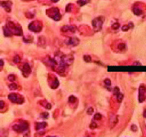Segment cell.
<instances>
[{"label": "cell", "mask_w": 146, "mask_h": 137, "mask_svg": "<svg viewBox=\"0 0 146 137\" xmlns=\"http://www.w3.org/2000/svg\"><path fill=\"white\" fill-rule=\"evenodd\" d=\"M119 24L118 23H114V24H113V25H112V28L113 29H118V28H119Z\"/></svg>", "instance_id": "27"}, {"label": "cell", "mask_w": 146, "mask_h": 137, "mask_svg": "<svg viewBox=\"0 0 146 137\" xmlns=\"http://www.w3.org/2000/svg\"><path fill=\"white\" fill-rule=\"evenodd\" d=\"M79 43V40L77 38H70L68 41V44L70 46H73V47H75Z\"/></svg>", "instance_id": "11"}, {"label": "cell", "mask_w": 146, "mask_h": 137, "mask_svg": "<svg viewBox=\"0 0 146 137\" xmlns=\"http://www.w3.org/2000/svg\"><path fill=\"white\" fill-rule=\"evenodd\" d=\"M30 72H31V68L30 66V64H29L28 63H25L24 64L23 68H22V73H23L24 76H25V77L28 76V75L30 74Z\"/></svg>", "instance_id": "9"}, {"label": "cell", "mask_w": 146, "mask_h": 137, "mask_svg": "<svg viewBox=\"0 0 146 137\" xmlns=\"http://www.w3.org/2000/svg\"><path fill=\"white\" fill-rule=\"evenodd\" d=\"M105 85L107 87L111 86V81H110L109 79H108V78H106V79L105 80Z\"/></svg>", "instance_id": "22"}, {"label": "cell", "mask_w": 146, "mask_h": 137, "mask_svg": "<svg viewBox=\"0 0 146 137\" xmlns=\"http://www.w3.org/2000/svg\"><path fill=\"white\" fill-rule=\"evenodd\" d=\"M4 102L3 100L0 101V109H4Z\"/></svg>", "instance_id": "34"}, {"label": "cell", "mask_w": 146, "mask_h": 137, "mask_svg": "<svg viewBox=\"0 0 146 137\" xmlns=\"http://www.w3.org/2000/svg\"><path fill=\"white\" fill-rule=\"evenodd\" d=\"M20 60H21V59H20V57L18 56V55H16V56L14 57V59H13V61L15 62V63H19Z\"/></svg>", "instance_id": "24"}, {"label": "cell", "mask_w": 146, "mask_h": 137, "mask_svg": "<svg viewBox=\"0 0 146 137\" xmlns=\"http://www.w3.org/2000/svg\"><path fill=\"white\" fill-rule=\"evenodd\" d=\"M53 9V15L51 16V18H52L54 21H60V18H61V16H60V12H59V9L58 8H52Z\"/></svg>", "instance_id": "8"}, {"label": "cell", "mask_w": 146, "mask_h": 137, "mask_svg": "<svg viewBox=\"0 0 146 137\" xmlns=\"http://www.w3.org/2000/svg\"><path fill=\"white\" fill-rule=\"evenodd\" d=\"M73 62H74L73 55H62L60 58L58 70H60L59 71H64V70H65L68 66H69Z\"/></svg>", "instance_id": "1"}, {"label": "cell", "mask_w": 146, "mask_h": 137, "mask_svg": "<svg viewBox=\"0 0 146 137\" xmlns=\"http://www.w3.org/2000/svg\"><path fill=\"white\" fill-rule=\"evenodd\" d=\"M113 93H114L116 96L119 94V89H118V87H115L114 88V90H113Z\"/></svg>", "instance_id": "31"}, {"label": "cell", "mask_w": 146, "mask_h": 137, "mask_svg": "<svg viewBox=\"0 0 146 137\" xmlns=\"http://www.w3.org/2000/svg\"><path fill=\"white\" fill-rule=\"evenodd\" d=\"M15 75H12V74H10L8 76V80H10L11 82H12V83H13V81L15 80Z\"/></svg>", "instance_id": "26"}, {"label": "cell", "mask_w": 146, "mask_h": 137, "mask_svg": "<svg viewBox=\"0 0 146 137\" xmlns=\"http://www.w3.org/2000/svg\"><path fill=\"white\" fill-rule=\"evenodd\" d=\"M42 23L39 21H33L29 25V29L33 32H39L42 30Z\"/></svg>", "instance_id": "5"}, {"label": "cell", "mask_w": 146, "mask_h": 137, "mask_svg": "<svg viewBox=\"0 0 146 137\" xmlns=\"http://www.w3.org/2000/svg\"><path fill=\"white\" fill-rule=\"evenodd\" d=\"M76 28L74 27V26H71V25H66V26H64L61 29V30L62 31H70V32H74L75 31Z\"/></svg>", "instance_id": "12"}, {"label": "cell", "mask_w": 146, "mask_h": 137, "mask_svg": "<svg viewBox=\"0 0 146 137\" xmlns=\"http://www.w3.org/2000/svg\"><path fill=\"white\" fill-rule=\"evenodd\" d=\"M93 112H94V109H92V108H89L88 109H87V114H88V115H92V114L93 113Z\"/></svg>", "instance_id": "28"}, {"label": "cell", "mask_w": 146, "mask_h": 137, "mask_svg": "<svg viewBox=\"0 0 146 137\" xmlns=\"http://www.w3.org/2000/svg\"><path fill=\"white\" fill-rule=\"evenodd\" d=\"M0 63H1V66H3V65H4V60H1V61H0Z\"/></svg>", "instance_id": "35"}, {"label": "cell", "mask_w": 146, "mask_h": 137, "mask_svg": "<svg viewBox=\"0 0 146 137\" xmlns=\"http://www.w3.org/2000/svg\"><path fill=\"white\" fill-rule=\"evenodd\" d=\"M76 100H77V98H76L75 96H69V103H74V102H75Z\"/></svg>", "instance_id": "21"}, {"label": "cell", "mask_w": 146, "mask_h": 137, "mask_svg": "<svg viewBox=\"0 0 146 137\" xmlns=\"http://www.w3.org/2000/svg\"><path fill=\"white\" fill-rule=\"evenodd\" d=\"M118 48H119L121 51H123V50H124V49L126 48V45H125L124 43H121V44H119Z\"/></svg>", "instance_id": "25"}, {"label": "cell", "mask_w": 146, "mask_h": 137, "mask_svg": "<svg viewBox=\"0 0 146 137\" xmlns=\"http://www.w3.org/2000/svg\"><path fill=\"white\" fill-rule=\"evenodd\" d=\"M58 86H59V81H58L57 78H56L55 82L52 83V85H51V88H52V89H56V88L58 87Z\"/></svg>", "instance_id": "17"}, {"label": "cell", "mask_w": 146, "mask_h": 137, "mask_svg": "<svg viewBox=\"0 0 146 137\" xmlns=\"http://www.w3.org/2000/svg\"><path fill=\"white\" fill-rule=\"evenodd\" d=\"M83 59H84V60H85L86 62H91V61H92V57H91L90 55H84Z\"/></svg>", "instance_id": "19"}, {"label": "cell", "mask_w": 146, "mask_h": 137, "mask_svg": "<svg viewBox=\"0 0 146 137\" xmlns=\"http://www.w3.org/2000/svg\"><path fill=\"white\" fill-rule=\"evenodd\" d=\"M47 126V122H38L36 124V130H40L42 129H44Z\"/></svg>", "instance_id": "13"}, {"label": "cell", "mask_w": 146, "mask_h": 137, "mask_svg": "<svg viewBox=\"0 0 146 137\" xmlns=\"http://www.w3.org/2000/svg\"><path fill=\"white\" fill-rule=\"evenodd\" d=\"M7 26L9 28V29L12 33V34L17 35V36H21L22 35V29L20 25H16L13 22H8Z\"/></svg>", "instance_id": "2"}, {"label": "cell", "mask_w": 146, "mask_h": 137, "mask_svg": "<svg viewBox=\"0 0 146 137\" xmlns=\"http://www.w3.org/2000/svg\"><path fill=\"white\" fill-rule=\"evenodd\" d=\"M17 85L16 84V83H11L10 85H9V89L10 90H17Z\"/></svg>", "instance_id": "18"}, {"label": "cell", "mask_w": 146, "mask_h": 137, "mask_svg": "<svg viewBox=\"0 0 146 137\" xmlns=\"http://www.w3.org/2000/svg\"><path fill=\"white\" fill-rule=\"evenodd\" d=\"M132 11H133V13L136 16H140L143 13V11L139 8H138V7H134Z\"/></svg>", "instance_id": "15"}, {"label": "cell", "mask_w": 146, "mask_h": 137, "mask_svg": "<svg viewBox=\"0 0 146 137\" xmlns=\"http://www.w3.org/2000/svg\"><path fill=\"white\" fill-rule=\"evenodd\" d=\"M122 98H123V95L119 93L118 95H117V99H118V100L119 101V102H121V101L122 100Z\"/></svg>", "instance_id": "23"}, {"label": "cell", "mask_w": 146, "mask_h": 137, "mask_svg": "<svg viewBox=\"0 0 146 137\" xmlns=\"http://www.w3.org/2000/svg\"><path fill=\"white\" fill-rule=\"evenodd\" d=\"M2 7L4 8L6 11L10 12H11V8H12V2L10 1H4L1 3Z\"/></svg>", "instance_id": "10"}, {"label": "cell", "mask_w": 146, "mask_h": 137, "mask_svg": "<svg viewBox=\"0 0 146 137\" xmlns=\"http://www.w3.org/2000/svg\"><path fill=\"white\" fill-rule=\"evenodd\" d=\"M145 96H146V88L144 86L141 85L139 89V102L142 103L143 101L145 100Z\"/></svg>", "instance_id": "7"}, {"label": "cell", "mask_w": 146, "mask_h": 137, "mask_svg": "<svg viewBox=\"0 0 146 137\" xmlns=\"http://www.w3.org/2000/svg\"><path fill=\"white\" fill-rule=\"evenodd\" d=\"M3 29H4V35L6 36V37H10V36L12 35V33L11 32V30L9 29V28L8 27V26H4Z\"/></svg>", "instance_id": "14"}, {"label": "cell", "mask_w": 146, "mask_h": 137, "mask_svg": "<svg viewBox=\"0 0 146 137\" xmlns=\"http://www.w3.org/2000/svg\"><path fill=\"white\" fill-rule=\"evenodd\" d=\"M12 128H13L15 131L19 132V133L25 132V131H27L29 129V124L27 122H22L14 125L12 126Z\"/></svg>", "instance_id": "3"}, {"label": "cell", "mask_w": 146, "mask_h": 137, "mask_svg": "<svg viewBox=\"0 0 146 137\" xmlns=\"http://www.w3.org/2000/svg\"><path fill=\"white\" fill-rule=\"evenodd\" d=\"M41 116L43 117V118H47L48 117V113H43L41 114Z\"/></svg>", "instance_id": "32"}, {"label": "cell", "mask_w": 146, "mask_h": 137, "mask_svg": "<svg viewBox=\"0 0 146 137\" xmlns=\"http://www.w3.org/2000/svg\"><path fill=\"white\" fill-rule=\"evenodd\" d=\"M8 99L10 100L12 102L17 103V104H22L24 102V98L21 96H20V95H17L15 93H12L9 95Z\"/></svg>", "instance_id": "6"}, {"label": "cell", "mask_w": 146, "mask_h": 137, "mask_svg": "<svg viewBox=\"0 0 146 137\" xmlns=\"http://www.w3.org/2000/svg\"><path fill=\"white\" fill-rule=\"evenodd\" d=\"M51 1H52L53 3H57L58 1H59V0H51Z\"/></svg>", "instance_id": "37"}, {"label": "cell", "mask_w": 146, "mask_h": 137, "mask_svg": "<svg viewBox=\"0 0 146 137\" xmlns=\"http://www.w3.org/2000/svg\"><path fill=\"white\" fill-rule=\"evenodd\" d=\"M47 137H55V136H47Z\"/></svg>", "instance_id": "38"}, {"label": "cell", "mask_w": 146, "mask_h": 137, "mask_svg": "<svg viewBox=\"0 0 146 137\" xmlns=\"http://www.w3.org/2000/svg\"><path fill=\"white\" fill-rule=\"evenodd\" d=\"M131 130H133V131H136V130H137V126H136L135 125H132L131 126Z\"/></svg>", "instance_id": "33"}, {"label": "cell", "mask_w": 146, "mask_h": 137, "mask_svg": "<svg viewBox=\"0 0 146 137\" xmlns=\"http://www.w3.org/2000/svg\"><path fill=\"white\" fill-rule=\"evenodd\" d=\"M104 20L102 17H96L92 21V25L95 31H100L102 28Z\"/></svg>", "instance_id": "4"}, {"label": "cell", "mask_w": 146, "mask_h": 137, "mask_svg": "<svg viewBox=\"0 0 146 137\" xmlns=\"http://www.w3.org/2000/svg\"><path fill=\"white\" fill-rule=\"evenodd\" d=\"M129 29H130V27H129L128 25H123V26H122V31H127Z\"/></svg>", "instance_id": "30"}, {"label": "cell", "mask_w": 146, "mask_h": 137, "mask_svg": "<svg viewBox=\"0 0 146 137\" xmlns=\"http://www.w3.org/2000/svg\"><path fill=\"white\" fill-rule=\"evenodd\" d=\"M102 118V116L100 113H96L95 116H94V119L95 120H100Z\"/></svg>", "instance_id": "20"}, {"label": "cell", "mask_w": 146, "mask_h": 137, "mask_svg": "<svg viewBox=\"0 0 146 137\" xmlns=\"http://www.w3.org/2000/svg\"><path fill=\"white\" fill-rule=\"evenodd\" d=\"M96 126H97V124L96 123V122H92V123H91V125H90V127L92 129H95V128H96Z\"/></svg>", "instance_id": "29"}, {"label": "cell", "mask_w": 146, "mask_h": 137, "mask_svg": "<svg viewBox=\"0 0 146 137\" xmlns=\"http://www.w3.org/2000/svg\"><path fill=\"white\" fill-rule=\"evenodd\" d=\"M90 2V0H78V3L79 4V6L83 7L87 3H88Z\"/></svg>", "instance_id": "16"}, {"label": "cell", "mask_w": 146, "mask_h": 137, "mask_svg": "<svg viewBox=\"0 0 146 137\" xmlns=\"http://www.w3.org/2000/svg\"><path fill=\"white\" fill-rule=\"evenodd\" d=\"M144 117H146V109L144 111Z\"/></svg>", "instance_id": "36"}]
</instances>
